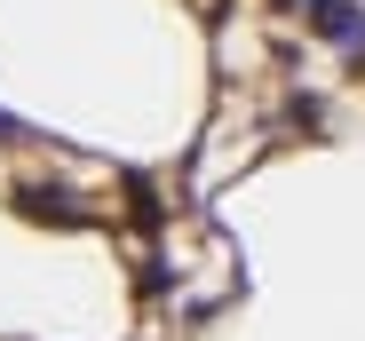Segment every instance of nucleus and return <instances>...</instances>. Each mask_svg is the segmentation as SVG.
I'll list each match as a JSON object with an SVG mask.
<instances>
[{
	"label": "nucleus",
	"mask_w": 365,
	"mask_h": 341,
	"mask_svg": "<svg viewBox=\"0 0 365 341\" xmlns=\"http://www.w3.org/2000/svg\"><path fill=\"white\" fill-rule=\"evenodd\" d=\"M119 191H128V206H135V222H143V231H159V222H167V206H159L151 175H135V167H128V175H119Z\"/></svg>",
	"instance_id": "7ed1b4c3"
},
{
	"label": "nucleus",
	"mask_w": 365,
	"mask_h": 341,
	"mask_svg": "<svg viewBox=\"0 0 365 341\" xmlns=\"http://www.w3.org/2000/svg\"><path fill=\"white\" fill-rule=\"evenodd\" d=\"M175 294V270L167 262H143V302H167Z\"/></svg>",
	"instance_id": "20e7f679"
},
{
	"label": "nucleus",
	"mask_w": 365,
	"mask_h": 341,
	"mask_svg": "<svg viewBox=\"0 0 365 341\" xmlns=\"http://www.w3.org/2000/svg\"><path fill=\"white\" fill-rule=\"evenodd\" d=\"M286 120H294V127H326V111H318L310 95H286Z\"/></svg>",
	"instance_id": "39448f33"
},
{
	"label": "nucleus",
	"mask_w": 365,
	"mask_h": 341,
	"mask_svg": "<svg viewBox=\"0 0 365 341\" xmlns=\"http://www.w3.org/2000/svg\"><path fill=\"white\" fill-rule=\"evenodd\" d=\"M302 16H310V32L334 40V48H357L365 40V16L349 9V0H302Z\"/></svg>",
	"instance_id": "f03ea898"
},
{
	"label": "nucleus",
	"mask_w": 365,
	"mask_h": 341,
	"mask_svg": "<svg viewBox=\"0 0 365 341\" xmlns=\"http://www.w3.org/2000/svg\"><path fill=\"white\" fill-rule=\"evenodd\" d=\"M9 206H16L24 222H40V231H88V222H96L64 183H16V191H9Z\"/></svg>",
	"instance_id": "f257e3e1"
},
{
	"label": "nucleus",
	"mask_w": 365,
	"mask_h": 341,
	"mask_svg": "<svg viewBox=\"0 0 365 341\" xmlns=\"http://www.w3.org/2000/svg\"><path fill=\"white\" fill-rule=\"evenodd\" d=\"M0 143H24V127H16V120H9V111H0Z\"/></svg>",
	"instance_id": "423d86ee"
}]
</instances>
